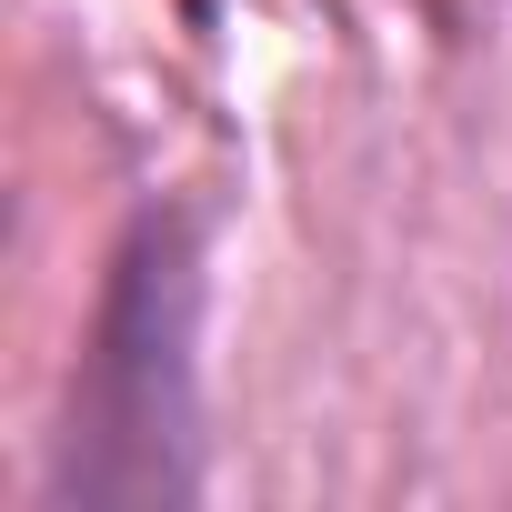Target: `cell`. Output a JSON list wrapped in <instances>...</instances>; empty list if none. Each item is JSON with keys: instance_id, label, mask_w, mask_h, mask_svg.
Segmentation results:
<instances>
[{"instance_id": "1", "label": "cell", "mask_w": 512, "mask_h": 512, "mask_svg": "<svg viewBox=\"0 0 512 512\" xmlns=\"http://www.w3.org/2000/svg\"><path fill=\"white\" fill-rule=\"evenodd\" d=\"M201 312H211V231L191 201H141L101 262L81 362L61 392L51 512H181L201 502Z\"/></svg>"}]
</instances>
